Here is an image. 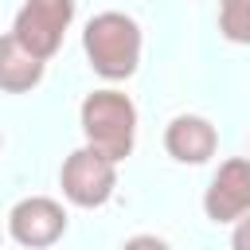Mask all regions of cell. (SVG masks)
<instances>
[{
	"instance_id": "cell-1",
	"label": "cell",
	"mask_w": 250,
	"mask_h": 250,
	"mask_svg": "<svg viewBox=\"0 0 250 250\" xmlns=\"http://www.w3.org/2000/svg\"><path fill=\"white\" fill-rule=\"evenodd\" d=\"M141 23L125 12H98L86 27H82V51L94 66V74H102L105 82H125L137 74L141 66Z\"/></svg>"
},
{
	"instance_id": "cell-2",
	"label": "cell",
	"mask_w": 250,
	"mask_h": 250,
	"mask_svg": "<svg viewBox=\"0 0 250 250\" xmlns=\"http://www.w3.org/2000/svg\"><path fill=\"white\" fill-rule=\"evenodd\" d=\"M78 125H82V137L86 145H94L98 152L113 156L117 164L133 152L137 145V105L129 94L105 86V90H94L82 98L78 105Z\"/></svg>"
},
{
	"instance_id": "cell-3",
	"label": "cell",
	"mask_w": 250,
	"mask_h": 250,
	"mask_svg": "<svg viewBox=\"0 0 250 250\" xmlns=\"http://www.w3.org/2000/svg\"><path fill=\"white\" fill-rule=\"evenodd\" d=\"M59 188H62L66 203H74V207H86V211L105 207L117 191V160L98 152L94 145H82L62 160Z\"/></svg>"
},
{
	"instance_id": "cell-4",
	"label": "cell",
	"mask_w": 250,
	"mask_h": 250,
	"mask_svg": "<svg viewBox=\"0 0 250 250\" xmlns=\"http://www.w3.org/2000/svg\"><path fill=\"white\" fill-rule=\"evenodd\" d=\"M70 23H74V0H23L12 20V31L35 55L51 59V55H59Z\"/></svg>"
},
{
	"instance_id": "cell-5",
	"label": "cell",
	"mask_w": 250,
	"mask_h": 250,
	"mask_svg": "<svg viewBox=\"0 0 250 250\" xmlns=\"http://www.w3.org/2000/svg\"><path fill=\"white\" fill-rule=\"evenodd\" d=\"M8 234L27 250L55 246L66 234V207L51 195H27L8 211Z\"/></svg>"
},
{
	"instance_id": "cell-6",
	"label": "cell",
	"mask_w": 250,
	"mask_h": 250,
	"mask_svg": "<svg viewBox=\"0 0 250 250\" xmlns=\"http://www.w3.org/2000/svg\"><path fill=\"white\" fill-rule=\"evenodd\" d=\"M203 215L211 223H238L250 215V156H230L219 164L203 191Z\"/></svg>"
},
{
	"instance_id": "cell-7",
	"label": "cell",
	"mask_w": 250,
	"mask_h": 250,
	"mask_svg": "<svg viewBox=\"0 0 250 250\" xmlns=\"http://www.w3.org/2000/svg\"><path fill=\"white\" fill-rule=\"evenodd\" d=\"M164 152L176 164H207L219 152V129L199 113H176L164 129Z\"/></svg>"
},
{
	"instance_id": "cell-8",
	"label": "cell",
	"mask_w": 250,
	"mask_h": 250,
	"mask_svg": "<svg viewBox=\"0 0 250 250\" xmlns=\"http://www.w3.org/2000/svg\"><path fill=\"white\" fill-rule=\"evenodd\" d=\"M47 59L35 55L27 43H20L16 31L0 35V90L4 94H27L43 82Z\"/></svg>"
},
{
	"instance_id": "cell-9",
	"label": "cell",
	"mask_w": 250,
	"mask_h": 250,
	"mask_svg": "<svg viewBox=\"0 0 250 250\" xmlns=\"http://www.w3.org/2000/svg\"><path fill=\"white\" fill-rule=\"evenodd\" d=\"M219 31L223 39L250 47V0H219Z\"/></svg>"
},
{
	"instance_id": "cell-10",
	"label": "cell",
	"mask_w": 250,
	"mask_h": 250,
	"mask_svg": "<svg viewBox=\"0 0 250 250\" xmlns=\"http://www.w3.org/2000/svg\"><path fill=\"white\" fill-rule=\"evenodd\" d=\"M230 246H234V250H250V215H242V219L234 223V230H230Z\"/></svg>"
},
{
	"instance_id": "cell-11",
	"label": "cell",
	"mask_w": 250,
	"mask_h": 250,
	"mask_svg": "<svg viewBox=\"0 0 250 250\" xmlns=\"http://www.w3.org/2000/svg\"><path fill=\"white\" fill-rule=\"evenodd\" d=\"M0 148H4V137H0Z\"/></svg>"
},
{
	"instance_id": "cell-12",
	"label": "cell",
	"mask_w": 250,
	"mask_h": 250,
	"mask_svg": "<svg viewBox=\"0 0 250 250\" xmlns=\"http://www.w3.org/2000/svg\"><path fill=\"white\" fill-rule=\"evenodd\" d=\"M0 238H4V230H0Z\"/></svg>"
}]
</instances>
